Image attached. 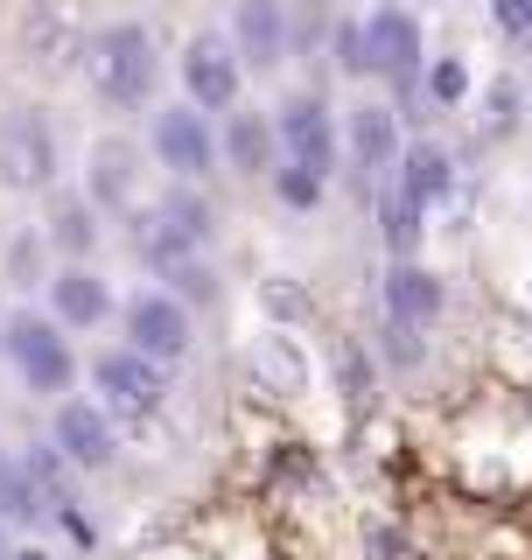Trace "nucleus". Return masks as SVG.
<instances>
[{
	"mask_svg": "<svg viewBox=\"0 0 532 560\" xmlns=\"http://www.w3.org/2000/svg\"><path fill=\"white\" fill-rule=\"evenodd\" d=\"M84 197L99 210H134L140 197V148L127 133H99L92 154H84Z\"/></svg>",
	"mask_w": 532,
	"mask_h": 560,
	"instance_id": "nucleus-12",
	"label": "nucleus"
},
{
	"mask_svg": "<svg viewBox=\"0 0 532 560\" xmlns=\"http://www.w3.org/2000/svg\"><path fill=\"white\" fill-rule=\"evenodd\" d=\"M505 43H532V0H484Z\"/></svg>",
	"mask_w": 532,
	"mask_h": 560,
	"instance_id": "nucleus-28",
	"label": "nucleus"
},
{
	"mask_svg": "<svg viewBox=\"0 0 532 560\" xmlns=\"http://www.w3.org/2000/svg\"><path fill=\"white\" fill-rule=\"evenodd\" d=\"M358 28H365V63L379 70V78H400L406 84L420 70V22L406 8H371Z\"/></svg>",
	"mask_w": 532,
	"mask_h": 560,
	"instance_id": "nucleus-13",
	"label": "nucleus"
},
{
	"mask_svg": "<svg viewBox=\"0 0 532 560\" xmlns=\"http://www.w3.org/2000/svg\"><path fill=\"white\" fill-rule=\"evenodd\" d=\"M78 469H92V477H105V469L119 463V428H113V413L92 407V399H63L57 407V434H49Z\"/></svg>",
	"mask_w": 532,
	"mask_h": 560,
	"instance_id": "nucleus-11",
	"label": "nucleus"
},
{
	"mask_svg": "<svg viewBox=\"0 0 532 560\" xmlns=\"http://www.w3.org/2000/svg\"><path fill=\"white\" fill-rule=\"evenodd\" d=\"M84 78H92V92L113 113L140 105L154 92V28L148 22H105L92 35V49H84Z\"/></svg>",
	"mask_w": 532,
	"mask_h": 560,
	"instance_id": "nucleus-1",
	"label": "nucleus"
},
{
	"mask_svg": "<svg viewBox=\"0 0 532 560\" xmlns=\"http://www.w3.org/2000/svg\"><path fill=\"white\" fill-rule=\"evenodd\" d=\"M43 518H49V504H43V490H35L28 463L0 448V525H43Z\"/></svg>",
	"mask_w": 532,
	"mask_h": 560,
	"instance_id": "nucleus-19",
	"label": "nucleus"
},
{
	"mask_svg": "<svg viewBox=\"0 0 532 560\" xmlns=\"http://www.w3.org/2000/svg\"><path fill=\"white\" fill-rule=\"evenodd\" d=\"M428 92L441 98V105H455L470 92V78H463V63H435V78H428Z\"/></svg>",
	"mask_w": 532,
	"mask_h": 560,
	"instance_id": "nucleus-31",
	"label": "nucleus"
},
{
	"mask_svg": "<svg viewBox=\"0 0 532 560\" xmlns=\"http://www.w3.org/2000/svg\"><path fill=\"white\" fill-rule=\"evenodd\" d=\"M350 162H358L365 175H393L406 162V140H400V113L393 105H379V98H365V105H350Z\"/></svg>",
	"mask_w": 532,
	"mask_h": 560,
	"instance_id": "nucleus-15",
	"label": "nucleus"
},
{
	"mask_svg": "<svg viewBox=\"0 0 532 560\" xmlns=\"http://www.w3.org/2000/svg\"><path fill=\"white\" fill-rule=\"evenodd\" d=\"M8 553H14V547H8V539H0V560H8Z\"/></svg>",
	"mask_w": 532,
	"mask_h": 560,
	"instance_id": "nucleus-36",
	"label": "nucleus"
},
{
	"mask_svg": "<svg viewBox=\"0 0 532 560\" xmlns=\"http://www.w3.org/2000/svg\"><path fill=\"white\" fill-rule=\"evenodd\" d=\"M266 308H274V315H301V294H294V280H288V273L266 280Z\"/></svg>",
	"mask_w": 532,
	"mask_h": 560,
	"instance_id": "nucleus-33",
	"label": "nucleus"
},
{
	"mask_svg": "<svg viewBox=\"0 0 532 560\" xmlns=\"http://www.w3.org/2000/svg\"><path fill=\"white\" fill-rule=\"evenodd\" d=\"M22 57L43 70V78H63L70 63H84L92 35H84V0H22Z\"/></svg>",
	"mask_w": 532,
	"mask_h": 560,
	"instance_id": "nucleus-6",
	"label": "nucleus"
},
{
	"mask_svg": "<svg viewBox=\"0 0 532 560\" xmlns=\"http://www.w3.org/2000/svg\"><path fill=\"white\" fill-rule=\"evenodd\" d=\"M43 245H49V232H14L8 238V280H14V288H35V273H43Z\"/></svg>",
	"mask_w": 532,
	"mask_h": 560,
	"instance_id": "nucleus-26",
	"label": "nucleus"
},
{
	"mask_svg": "<svg viewBox=\"0 0 532 560\" xmlns=\"http://www.w3.org/2000/svg\"><path fill=\"white\" fill-rule=\"evenodd\" d=\"M134 245H140V259H148L154 273L204 259V245H210V203L197 197V189H169L162 203H148V218H140Z\"/></svg>",
	"mask_w": 532,
	"mask_h": 560,
	"instance_id": "nucleus-2",
	"label": "nucleus"
},
{
	"mask_svg": "<svg viewBox=\"0 0 532 560\" xmlns=\"http://www.w3.org/2000/svg\"><path fill=\"white\" fill-rule=\"evenodd\" d=\"M336 378H344V399H350V407H365L371 378H365V350L358 343H336Z\"/></svg>",
	"mask_w": 532,
	"mask_h": 560,
	"instance_id": "nucleus-29",
	"label": "nucleus"
},
{
	"mask_svg": "<svg viewBox=\"0 0 532 560\" xmlns=\"http://www.w3.org/2000/svg\"><path fill=\"white\" fill-rule=\"evenodd\" d=\"M379 302L393 323L406 329H428L441 308H449V288H441V273L435 267H420V259H393V273L379 280Z\"/></svg>",
	"mask_w": 532,
	"mask_h": 560,
	"instance_id": "nucleus-14",
	"label": "nucleus"
},
{
	"mask_svg": "<svg viewBox=\"0 0 532 560\" xmlns=\"http://www.w3.org/2000/svg\"><path fill=\"white\" fill-rule=\"evenodd\" d=\"M253 364H259V372L280 385V393H301V385H309V358H301V343H294L280 323H274V329H259V343H253Z\"/></svg>",
	"mask_w": 532,
	"mask_h": 560,
	"instance_id": "nucleus-22",
	"label": "nucleus"
},
{
	"mask_svg": "<svg viewBox=\"0 0 532 560\" xmlns=\"http://www.w3.org/2000/svg\"><path fill=\"white\" fill-rule=\"evenodd\" d=\"M127 350L154 364H183L189 358V302L169 288H140L127 302Z\"/></svg>",
	"mask_w": 532,
	"mask_h": 560,
	"instance_id": "nucleus-7",
	"label": "nucleus"
},
{
	"mask_svg": "<svg viewBox=\"0 0 532 560\" xmlns=\"http://www.w3.org/2000/svg\"><path fill=\"white\" fill-rule=\"evenodd\" d=\"M49 245L70 259V267H84L99 245V203L92 197H57V210H49Z\"/></svg>",
	"mask_w": 532,
	"mask_h": 560,
	"instance_id": "nucleus-18",
	"label": "nucleus"
},
{
	"mask_svg": "<svg viewBox=\"0 0 532 560\" xmlns=\"http://www.w3.org/2000/svg\"><path fill=\"white\" fill-rule=\"evenodd\" d=\"M8 560H57V553H49V547H14Z\"/></svg>",
	"mask_w": 532,
	"mask_h": 560,
	"instance_id": "nucleus-34",
	"label": "nucleus"
},
{
	"mask_svg": "<svg viewBox=\"0 0 532 560\" xmlns=\"http://www.w3.org/2000/svg\"><path fill=\"white\" fill-rule=\"evenodd\" d=\"M274 127H266L259 113H232V162L245 168V175H259L266 162H274Z\"/></svg>",
	"mask_w": 532,
	"mask_h": 560,
	"instance_id": "nucleus-24",
	"label": "nucleus"
},
{
	"mask_svg": "<svg viewBox=\"0 0 532 560\" xmlns=\"http://www.w3.org/2000/svg\"><path fill=\"white\" fill-rule=\"evenodd\" d=\"M274 189H280V203H288V210H315V203H323V189H329V175H315V168H280Z\"/></svg>",
	"mask_w": 532,
	"mask_h": 560,
	"instance_id": "nucleus-27",
	"label": "nucleus"
},
{
	"mask_svg": "<svg viewBox=\"0 0 532 560\" xmlns=\"http://www.w3.org/2000/svg\"><path fill=\"white\" fill-rule=\"evenodd\" d=\"M379 350H385V364H393V372H414V364L428 358V343H420V329L393 323V315H385V323H379Z\"/></svg>",
	"mask_w": 532,
	"mask_h": 560,
	"instance_id": "nucleus-25",
	"label": "nucleus"
},
{
	"mask_svg": "<svg viewBox=\"0 0 532 560\" xmlns=\"http://www.w3.org/2000/svg\"><path fill=\"white\" fill-rule=\"evenodd\" d=\"M49 302H57L63 329H99L113 315V288L92 267H63V273H49Z\"/></svg>",
	"mask_w": 532,
	"mask_h": 560,
	"instance_id": "nucleus-17",
	"label": "nucleus"
},
{
	"mask_svg": "<svg viewBox=\"0 0 532 560\" xmlns=\"http://www.w3.org/2000/svg\"><path fill=\"white\" fill-rule=\"evenodd\" d=\"M8 364L22 372V385L35 399H57V393H70V378H78V358H70L63 323L57 315H35V308L8 315Z\"/></svg>",
	"mask_w": 532,
	"mask_h": 560,
	"instance_id": "nucleus-3",
	"label": "nucleus"
},
{
	"mask_svg": "<svg viewBox=\"0 0 532 560\" xmlns=\"http://www.w3.org/2000/svg\"><path fill=\"white\" fill-rule=\"evenodd\" d=\"M57 183V127L43 105H0V189L35 197Z\"/></svg>",
	"mask_w": 532,
	"mask_h": 560,
	"instance_id": "nucleus-4",
	"label": "nucleus"
},
{
	"mask_svg": "<svg viewBox=\"0 0 532 560\" xmlns=\"http://www.w3.org/2000/svg\"><path fill=\"white\" fill-rule=\"evenodd\" d=\"M420 210L406 189H393V183H379V232H385V245H393V259H414V245H420Z\"/></svg>",
	"mask_w": 532,
	"mask_h": 560,
	"instance_id": "nucleus-23",
	"label": "nucleus"
},
{
	"mask_svg": "<svg viewBox=\"0 0 532 560\" xmlns=\"http://www.w3.org/2000/svg\"><path fill=\"white\" fill-rule=\"evenodd\" d=\"M274 133H280V148H288V168H315V175L336 168V119H329L323 92H294L280 105Z\"/></svg>",
	"mask_w": 532,
	"mask_h": 560,
	"instance_id": "nucleus-10",
	"label": "nucleus"
},
{
	"mask_svg": "<svg viewBox=\"0 0 532 560\" xmlns=\"http://www.w3.org/2000/svg\"><path fill=\"white\" fill-rule=\"evenodd\" d=\"M232 43H239V57L259 63V70L288 63V0H239Z\"/></svg>",
	"mask_w": 532,
	"mask_h": 560,
	"instance_id": "nucleus-16",
	"label": "nucleus"
},
{
	"mask_svg": "<svg viewBox=\"0 0 532 560\" xmlns=\"http://www.w3.org/2000/svg\"><path fill=\"white\" fill-rule=\"evenodd\" d=\"M22 463H28V477H35V490H43L49 518H57L63 504H84V498H78V463H70V455H63L57 442H49V448H28Z\"/></svg>",
	"mask_w": 532,
	"mask_h": 560,
	"instance_id": "nucleus-21",
	"label": "nucleus"
},
{
	"mask_svg": "<svg viewBox=\"0 0 532 560\" xmlns=\"http://www.w3.org/2000/svg\"><path fill=\"white\" fill-rule=\"evenodd\" d=\"M183 92L197 113H232L239 105V43L224 35H189L183 43Z\"/></svg>",
	"mask_w": 532,
	"mask_h": 560,
	"instance_id": "nucleus-9",
	"label": "nucleus"
},
{
	"mask_svg": "<svg viewBox=\"0 0 532 560\" xmlns=\"http://www.w3.org/2000/svg\"><path fill=\"white\" fill-rule=\"evenodd\" d=\"M400 189H406V197H414L420 210H428V203H441V197L455 189V162H449L441 148H406V162H400Z\"/></svg>",
	"mask_w": 532,
	"mask_h": 560,
	"instance_id": "nucleus-20",
	"label": "nucleus"
},
{
	"mask_svg": "<svg viewBox=\"0 0 532 560\" xmlns=\"http://www.w3.org/2000/svg\"><path fill=\"white\" fill-rule=\"evenodd\" d=\"M148 148H154V162H162L175 183H197V175L218 162V133H210V113H197V105H162L154 113V127H148Z\"/></svg>",
	"mask_w": 532,
	"mask_h": 560,
	"instance_id": "nucleus-8",
	"label": "nucleus"
},
{
	"mask_svg": "<svg viewBox=\"0 0 532 560\" xmlns=\"http://www.w3.org/2000/svg\"><path fill=\"white\" fill-rule=\"evenodd\" d=\"M511 113H519V92L498 78V84H490V133H511Z\"/></svg>",
	"mask_w": 532,
	"mask_h": 560,
	"instance_id": "nucleus-32",
	"label": "nucleus"
},
{
	"mask_svg": "<svg viewBox=\"0 0 532 560\" xmlns=\"http://www.w3.org/2000/svg\"><path fill=\"white\" fill-rule=\"evenodd\" d=\"M0 358H8V315H0Z\"/></svg>",
	"mask_w": 532,
	"mask_h": 560,
	"instance_id": "nucleus-35",
	"label": "nucleus"
},
{
	"mask_svg": "<svg viewBox=\"0 0 532 560\" xmlns=\"http://www.w3.org/2000/svg\"><path fill=\"white\" fill-rule=\"evenodd\" d=\"M162 280H175L169 294H183V302H210V267H204V259H189V267H169Z\"/></svg>",
	"mask_w": 532,
	"mask_h": 560,
	"instance_id": "nucleus-30",
	"label": "nucleus"
},
{
	"mask_svg": "<svg viewBox=\"0 0 532 560\" xmlns=\"http://www.w3.org/2000/svg\"><path fill=\"white\" fill-rule=\"evenodd\" d=\"M92 385H99V407L113 420H127V428H148V420L162 413V399H169L162 364L140 358V350H99V358H92Z\"/></svg>",
	"mask_w": 532,
	"mask_h": 560,
	"instance_id": "nucleus-5",
	"label": "nucleus"
}]
</instances>
